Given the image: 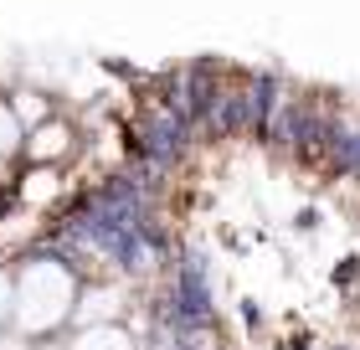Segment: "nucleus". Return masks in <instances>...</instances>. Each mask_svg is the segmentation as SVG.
I'll use <instances>...</instances> for the list:
<instances>
[{
    "label": "nucleus",
    "mask_w": 360,
    "mask_h": 350,
    "mask_svg": "<svg viewBox=\"0 0 360 350\" xmlns=\"http://www.w3.org/2000/svg\"><path fill=\"white\" fill-rule=\"evenodd\" d=\"M26 149V124L15 119V108H11V98H0V160H11V155H21Z\"/></svg>",
    "instance_id": "obj_6"
},
{
    "label": "nucleus",
    "mask_w": 360,
    "mask_h": 350,
    "mask_svg": "<svg viewBox=\"0 0 360 350\" xmlns=\"http://www.w3.org/2000/svg\"><path fill=\"white\" fill-rule=\"evenodd\" d=\"M11 108H15V119L26 124V135H31L37 124L52 119V113H46V98H41V93H15V98H11Z\"/></svg>",
    "instance_id": "obj_7"
},
{
    "label": "nucleus",
    "mask_w": 360,
    "mask_h": 350,
    "mask_svg": "<svg viewBox=\"0 0 360 350\" xmlns=\"http://www.w3.org/2000/svg\"><path fill=\"white\" fill-rule=\"evenodd\" d=\"M57 196H62V170H57V165H31L26 180H21V201L37 211L46 201H57Z\"/></svg>",
    "instance_id": "obj_4"
},
{
    "label": "nucleus",
    "mask_w": 360,
    "mask_h": 350,
    "mask_svg": "<svg viewBox=\"0 0 360 350\" xmlns=\"http://www.w3.org/2000/svg\"><path fill=\"white\" fill-rule=\"evenodd\" d=\"M77 273L68 268L62 258H31L21 263V273H15V314L11 325L21 330V335H52L72 320L77 309Z\"/></svg>",
    "instance_id": "obj_1"
},
{
    "label": "nucleus",
    "mask_w": 360,
    "mask_h": 350,
    "mask_svg": "<svg viewBox=\"0 0 360 350\" xmlns=\"http://www.w3.org/2000/svg\"><path fill=\"white\" fill-rule=\"evenodd\" d=\"M68 350H134V335L124 325H88L77 330V340Z\"/></svg>",
    "instance_id": "obj_5"
},
{
    "label": "nucleus",
    "mask_w": 360,
    "mask_h": 350,
    "mask_svg": "<svg viewBox=\"0 0 360 350\" xmlns=\"http://www.w3.org/2000/svg\"><path fill=\"white\" fill-rule=\"evenodd\" d=\"M11 314H15V278L0 268V330L11 325Z\"/></svg>",
    "instance_id": "obj_8"
},
{
    "label": "nucleus",
    "mask_w": 360,
    "mask_h": 350,
    "mask_svg": "<svg viewBox=\"0 0 360 350\" xmlns=\"http://www.w3.org/2000/svg\"><path fill=\"white\" fill-rule=\"evenodd\" d=\"M119 289H108V283H98V289H83L77 294V309H72V320L77 325H119Z\"/></svg>",
    "instance_id": "obj_3"
},
{
    "label": "nucleus",
    "mask_w": 360,
    "mask_h": 350,
    "mask_svg": "<svg viewBox=\"0 0 360 350\" xmlns=\"http://www.w3.org/2000/svg\"><path fill=\"white\" fill-rule=\"evenodd\" d=\"M72 144H77V135L68 119H46L26 135V155H31V165H62L72 155Z\"/></svg>",
    "instance_id": "obj_2"
}]
</instances>
